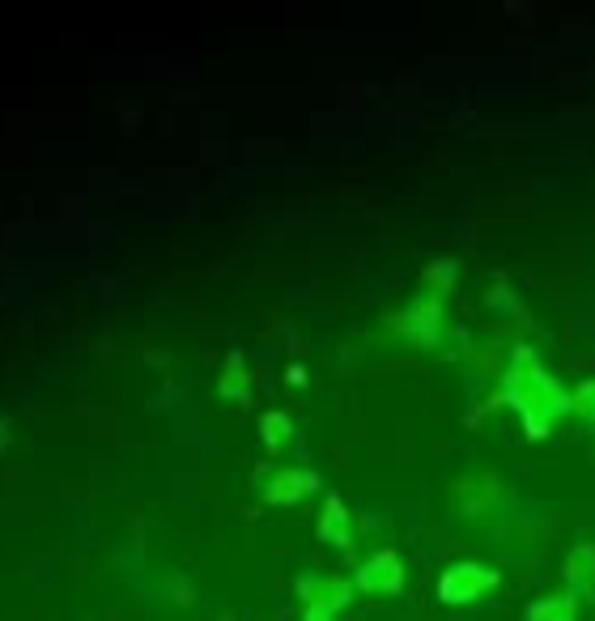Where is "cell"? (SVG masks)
<instances>
[{
  "mask_svg": "<svg viewBox=\"0 0 595 621\" xmlns=\"http://www.w3.org/2000/svg\"><path fill=\"white\" fill-rule=\"evenodd\" d=\"M362 587L370 592H387V587H400V562L391 553H379L370 566H362Z\"/></svg>",
  "mask_w": 595,
  "mask_h": 621,
  "instance_id": "obj_1",
  "label": "cell"
},
{
  "mask_svg": "<svg viewBox=\"0 0 595 621\" xmlns=\"http://www.w3.org/2000/svg\"><path fill=\"white\" fill-rule=\"evenodd\" d=\"M311 477L306 473H281L277 481H272V490H268V502H294V498H302L306 490H311Z\"/></svg>",
  "mask_w": 595,
  "mask_h": 621,
  "instance_id": "obj_2",
  "label": "cell"
},
{
  "mask_svg": "<svg viewBox=\"0 0 595 621\" xmlns=\"http://www.w3.org/2000/svg\"><path fill=\"white\" fill-rule=\"evenodd\" d=\"M221 392L226 396H234V400H247V383H243V358H230V366H226V379H221Z\"/></svg>",
  "mask_w": 595,
  "mask_h": 621,
  "instance_id": "obj_3",
  "label": "cell"
},
{
  "mask_svg": "<svg viewBox=\"0 0 595 621\" xmlns=\"http://www.w3.org/2000/svg\"><path fill=\"white\" fill-rule=\"evenodd\" d=\"M332 532H336V545L349 541V532H345V511H340L336 498L328 502V515H323V536H332Z\"/></svg>",
  "mask_w": 595,
  "mask_h": 621,
  "instance_id": "obj_4",
  "label": "cell"
},
{
  "mask_svg": "<svg viewBox=\"0 0 595 621\" xmlns=\"http://www.w3.org/2000/svg\"><path fill=\"white\" fill-rule=\"evenodd\" d=\"M264 430H268V447H281V439L289 434V422H285V417H268Z\"/></svg>",
  "mask_w": 595,
  "mask_h": 621,
  "instance_id": "obj_5",
  "label": "cell"
}]
</instances>
